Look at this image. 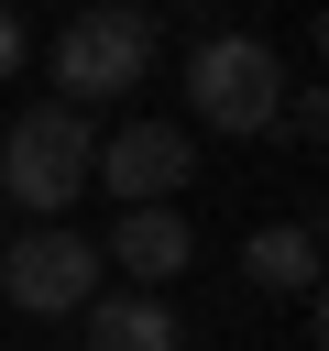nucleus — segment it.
I'll use <instances>...</instances> for the list:
<instances>
[{
  "label": "nucleus",
  "mask_w": 329,
  "mask_h": 351,
  "mask_svg": "<svg viewBox=\"0 0 329 351\" xmlns=\"http://www.w3.org/2000/svg\"><path fill=\"white\" fill-rule=\"evenodd\" d=\"M88 165H99V132H88V110H66V99H33V110L0 132V197H22L33 219L77 208V197H88Z\"/></svg>",
  "instance_id": "1"
},
{
  "label": "nucleus",
  "mask_w": 329,
  "mask_h": 351,
  "mask_svg": "<svg viewBox=\"0 0 329 351\" xmlns=\"http://www.w3.org/2000/svg\"><path fill=\"white\" fill-rule=\"evenodd\" d=\"M154 11H132V0H88L66 33H55V88H66V110H99V99H121V88H143L154 77Z\"/></svg>",
  "instance_id": "2"
},
{
  "label": "nucleus",
  "mask_w": 329,
  "mask_h": 351,
  "mask_svg": "<svg viewBox=\"0 0 329 351\" xmlns=\"http://www.w3.org/2000/svg\"><path fill=\"white\" fill-rule=\"evenodd\" d=\"M88 351H186L164 296H88Z\"/></svg>",
  "instance_id": "7"
},
{
  "label": "nucleus",
  "mask_w": 329,
  "mask_h": 351,
  "mask_svg": "<svg viewBox=\"0 0 329 351\" xmlns=\"http://www.w3.org/2000/svg\"><path fill=\"white\" fill-rule=\"evenodd\" d=\"M186 110H197L208 132H274V110H285L274 44H263V33H208V44L186 55Z\"/></svg>",
  "instance_id": "3"
},
{
  "label": "nucleus",
  "mask_w": 329,
  "mask_h": 351,
  "mask_svg": "<svg viewBox=\"0 0 329 351\" xmlns=\"http://www.w3.org/2000/svg\"><path fill=\"white\" fill-rule=\"evenodd\" d=\"M22 66V22H11V0H0V77Z\"/></svg>",
  "instance_id": "9"
},
{
  "label": "nucleus",
  "mask_w": 329,
  "mask_h": 351,
  "mask_svg": "<svg viewBox=\"0 0 329 351\" xmlns=\"http://www.w3.org/2000/svg\"><path fill=\"white\" fill-rule=\"evenodd\" d=\"M241 263H252V285L307 296V285H318V230H307V219H274V230H252V241H241Z\"/></svg>",
  "instance_id": "8"
},
{
  "label": "nucleus",
  "mask_w": 329,
  "mask_h": 351,
  "mask_svg": "<svg viewBox=\"0 0 329 351\" xmlns=\"http://www.w3.org/2000/svg\"><path fill=\"white\" fill-rule=\"evenodd\" d=\"M186 176H197V143L175 121H121V132H99V165H88V186H110L121 208H175Z\"/></svg>",
  "instance_id": "4"
},
{
  "label": "nucleus",
  "mask_w": 329,
  "mask_h": 351,
  "mask_svg": "<svg viewBox=\"0 0 329 351\" xmlns=\"http://www.w3.org/2000/svg\"><path fill=\"white\" fill-rule=\"evenodd\" d=\"M88 274H99V252L77 241V230H22V241H0V296L22 307V318H66V307H88Z\"/></svg>",
  "instance_id": "5"
},
{
  "label": "nucleus",
  "mask_w": 329,
  "mask_h": 351,
  "mask_svg": "<svg viewBox=\"0 0 329 351\" xmlns=\"http://www.w3.org/2000/svg\"><path fill=\"white\" fill-rule=\"evenodd\" d=\"M99 263H121L132 285H164V274L197 263V230H186V208H121V230H110Z\"/></svg>",
  "instance_id": "6"
}]
</instances>
